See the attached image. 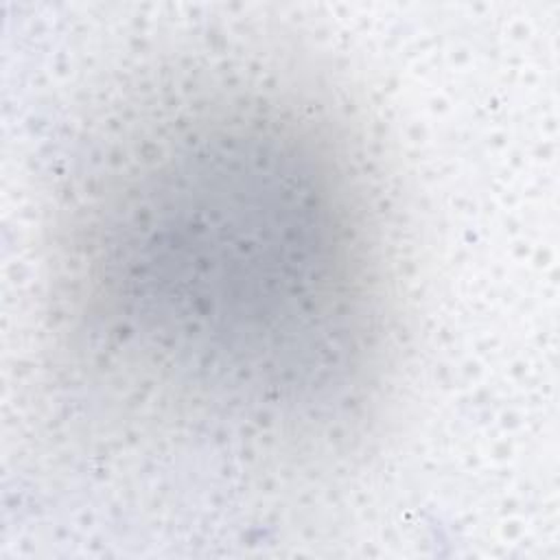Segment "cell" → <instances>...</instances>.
Listing matches in <instances>:
<instances>
[{"label": "cell", "instance_id": "1", "mask_svg": "<svg viewBox=\"0 0 560 560\" xmlns=\"http://www.w3.org/2000/svg\"><path fill=\"white\" fill-rule=\"evenodd\" d=\"M223 147L210 168L197 155L192 188L173 201L151 190L160 210L144 199L125 219L138 236L122 232V254L107 260L140 269L107 284H140L125 293L140 300L125 313L127 350L158 352L153 368L175 370L190 402L238 407L241 394L245 409V387L276 407L289 392L341 396L350 352H363L381 315L365 225L330 197L311 155H245L236 138L228 164Z\"/></svg>", "mask_w": 560, "mask_h": 560}]
</instances>
